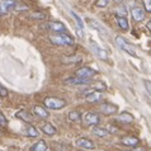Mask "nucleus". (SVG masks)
<instances>
[{
	"label": "nucleus",
	"mask_w": 151,
	"mask_h": 151,
	"mask_svg": "<svg viewBox=\"0 0 151 151\" xmlns=\"http://www.w3.org/2000/svg\"><path fill=\"white\" fill-rule=\"evenodd\" d=\"M48 40L52 42L53 45L57 46H71L74 45V38L66 33H56V35H51Z\"/></svg>",
	"instance_id": "nucleus-1"
},
{
	"label": "nucleus",
	"mask_w": 151,
	"mask_h": 151,
	"mask_svg": "<svg viewBox=\"0 0 151 151\" xmlns=\"http://www.w3.org/2000/svg\"><path fill=\"white\" fill-rule=\"evenodd\" d=\"M43 104L48 109H61V108L66 107V102L64 99L55 98V96H48L43 100Z\"/></svg>",
	"instance_id": "nucleus-2"
},
{
	"label": "nucleus",
	"mask_w": 151,
	"mask_h": 151,
	"mask_svg": "<svg viewBox=\"0 0 151 151\" xmlns=\"http://www.w3.org/2000/svg\"><path fill=\"white\" fill-rule=\"evenodd\" d=\"M116 43L119 46L121 50H123V51H124V52H127L128 55H131V56H136V51H135V48H133L132 46L129 45L128 42L123 38V37L117 36V37H116Z\"/></svg>",
	"instance_id": "nucleus-3"
},
{
	"label": "nucleus",
	"mask_w": 151,
	"mask_h": 151,
	"mask_svg": "<svg viewBox=\"0 0 151 151\" xmlns=\"http://www.w3.org/2000/svg\"><path fill=\"white\" fill-rule=\"evenodd\" d=\"M89 45H90L91 51H93V53H94L96 57H99L100 60H103V61H107V60H108V53L104 51V50L100 47V46L96 45L94 41H90V42H89Z\"/></svg>",
	"instance_id": "nucleus-4"
},
{
	"label": "nucleus",
	"mask_w": 151,
	"mask_h": 151,
	"mask_svg": "<svg viewBox=\"0 0 151 151\" xmlns=\"http://www.w3.org/2000/svg\"><path fill=\"white\" fill-rule=\"evenodd\" d=\"M96 75V71L91 68H86V66H84V68H80L78 71H76V76L79 78H83V79H91L93 76Z\"/></svg>",
	"instance_id": "nucleus-5"
},
{
	"label": "nucleus",
	"mask_w": 151,
	"mask_h": 151,
	"mask_svg": "<svg viewBox=\"0 0 151 151\" xmlns=\"http://www.w3.org/2000/svg\"><path fill=\"white\" fill-rule=\"evenodd\" d=\"M15 5H17L15 0H0V15L6 14Z\"/></svg>",
	"instance_id": "nucleus-6"
},
{
	"label": "nucleus",
	"mask_w": 151,
	"mask_h": 151,
	"mask_svg": "<svg viewBox=\"0 0 151 151\" xmlns=\"http://www.w3.org/2000/svg\"><path fill=\"white\" fill-rule=\"evenodd\" d=\"M117 111H118V107L114 106V104H112V103H102L100 104V112L106 116L116 114Z\"/></svg>",
	"instance_id": "nucleus-7"
},
{
	"label": "nucleus",
	"mask_w": 151,
	"mask_h": 151,
	"mask_svg": "<svg viewBox=\"0 0 151 151\" xmlns=\"http://www.w3.org/2000/svg\"><path fill=\"white\" fill-rule=\"evenodd\" d=\"M85 99L88 103H100L104 99V95L100 91H90L89 94H86Z\"/></svg>",
	"instance_id": "nucleus-8"
},
{
	"label": "nucleus",
	"mask_w": 151,
	"mask_h": 151,
	"mask_svg": "<svg viewBox=\"0 0 151 151\" xmlns=\"http://www.w3.org/2000/svg\"><path fill=\"white\" fill-rule=\"evenodd\" d=\"M47 27L55 33H66V31H68L66 26L61 22H50L47 24Z\"/></svg>",
	"instance_id": "nucleus-9"
},
{
	"label": "nucleus",
	"mask_w": 151,
	"mask_h": 151,
	"mask_svg": "<svg viewBox=\"0 0 151 151\" xmlns=\"http://www.w3.org/2000/svg\"><path fill=\"white\" fill-rule=\"evenodd\" d=\"M76 145L79 146V147L85 149V150H93V149H95V145L89 140V138H85V137L78 138V140H76Z\"/></svg>",
	"instance_id": "nucleus-10"
},
{
	"label": "nucleus",
	"mask_w": 151,
	"mask_h": 151,
	"mask_svg": "<svg viewBox=\"0 0 151 151\" xmlns=\"http://www.w3.org/2000/svg\"><path fill=\"white\" fill-rule=\"evenodd\" d=\"M121 144L124 145V146H129V147H135L140 144V140L137 137H133V136H126L121 140Z\"/></svg>",
	"instance_id": "nucleus-11"
},
{
	"label": "nucleus",
	"mask_w": 151,
	"mask_h": 151,
	"mask_svg": "<svg viewBox=\"0 0 151 151\" xmlns=\"http://www.w3.org/2000/svg\"><path fill=\"white\" fill-rule=\"evenodd\" d=\"M68 85H85V84H89L90 80L88 79H83V78H79V76H75V78H69L68 80L65 81Z\"/></svg>",
	"instance_id": "nucleus-12"
},
{
	"label": "nucleus",
	"mask_w": 151,
	"mask_h": 151,
	"mask_svg": "<svg viewBox=\"0 0 151 151\" xmlns=\"http://www.w3.org/2000/svg\"><path fill=\"white\" fill-rule=\"evenodd\" d=\"M85 122H86V124L94 126V127H95V126L100 122V117L98 114H95V113H86Z\"/></svg>",
	"instance_id": "nucleus-13"
},
{
	"label": "nucleus",
	"mask_w": 151,
	"mask_h": 151,
	"mask_svg": "<svg viewBox=\"0 0 151 151\" xmlns=\"http://www.w3.org/2000/svg\"><path fill=\"white\" fill-rule=\"evenodd\" d=\"M131 15H132V18L136 20V22H140V20L144 19V17H145V10L142 9V8L140 6H136V8H133V9L131 10Z\"/></svg>",
	"instance_id": "nucleus-14"
},
{
	"label": "nucleus",
	"mask_w": 151,
	"mask_h": 151,
	"mask_svg": "<svg viewBox=\"0 0 151 151\" xmlns=\"http://www.w3.org/2000/svg\"><path fill=\"white\" fill-rule=\"evenodd\" d=\"M15 117H17V118H19V119H22V121H24L26 123H29V124H31L32 121H33L32 116L29 114L27 111H19V112H17L15 113Z\"/></svg>",
	"instance_id": "nucleus-15"
},
{
	"label": "nucleus",
	"mask_w": 151,
	"mask_h": 151,
	"mask_svg": "<svg viewBox=\"0 0 151 151\" xmlns=\"http://www.w3.org/2000/svg\"><path fill=\"white\" fill-rule=\"evenodd\" d=\"M117 121H119V122H122V123H131V122H133V116L128 112H122L117 117Z\"/></svg>",
	"instance_id": "nucleus-16"
},
{
	"label": "nucleus",
	"mask_w": 151,
	"mask_h": 151,
	"mask_svg": "<svg viewBox=\"0 0 151 151\" xmlns=\"http://www.w3.org/2000/svg\"><path fill=\"white\" fill-rule=\"evenodd\" d=\"M42 132L45 133V135H47V136H53V135H56V127L53 124L51 123H46L42 126Z\"/></svg>",
	"instance_id": "nucleus-17"
},
{
	"label": "nucleus",
	"mask_w": 151,
	"mask_h": 151,
	"mask_svg": "<svg viewBox=\"0 0 151 151\" xmlns=\"http://www.w3.org/2000/svg\"><path fill=\"white\" fill-rule=\"evenodd\" d=\"M116 20H117V24L118 27L122 29V31H128L129 28V24H128V20L123 18V17H116Z\"/></svg>",
	"instance_id": "nucleus-18"
},
{
	"label": "nucleus",
	"mask_w": 151,
	"mask_h": 151,
	"mask_svg": "<svg viewBox=\"0 0 151 151\" xmlns=\"http://www.w3.org/2000/svg\"><path fill=\"white\" fill-rule=\"evenodd\" d=\"M88 22H89V26H90L91 28L96 29V31L100 32L102 35H106V33H107V32H106V29H104V27H103L99 22H96V20H94V19H89Z\"/></svg>",
	"instance_id": "nucleus-19"
},
{
	"label": "nucleus",
	"mask_w": 151,
	"mask_h": 151,
	"mask_svg": "<svg viewBox=\"0 0 151 151\" xmlns=\"http://www.w3.org/2000/svg\"><path fill=\"white\" fill-rule=\"evenodd\" d=\"M33 113H35L36 116H38L40 118H48V112L45 111L43 108L40 107V106H36L33 108Z\"/></svg>",
	"instance_id": "nucleus-20"
},
{
	"label": "nucleus",
	"mask_w": 151,
	"mask_h": 151,
	"mask_svg": "<svg viewBox=\"0 0 151 151\" xmlns=\"http://www.w3.org/2000/svg\"><path fill=\"white\" fill-rule=\"evenodd\" d=\"M31 151H47V145L43 140H40L37 144H35L31 147Z\"/></svg>",
	"instance_id": "nucleus-21"
},
{
	"label": "nucleus",
	"mask_w": 151,
	"mask_h": 151,
	"mask_svg": "<svg viewBox=\"0 0 151 151\" xmlns=\"http://www.w3.org/2000/svg\"><path fill=\"white\" fill-rule=\"evenodd\" d=\"M91 132H93V135H95V136H98V137H104V136H107L108 132L106 128H102V127H93V129H91Z\"/></svg>",
	"instance_id": "nucleus-22"
},
{
	"label": "nucleus",
	"mask_w": 151,
	"mask_h": 151,
	"mask_svg": "<svg viewBox=\"0 0 151 151\" xmlns=\"http://www.w3.org/2000/svg\"><path fill=\"white\" fill-rule=\"evenodd\" d=\"M69 119L71 121V122H80L81 121V114L80 112L78 111H71L69 113Z\"/></svg>",
	"instance_id": "nucleus-23"
},
{
	"label": "nucleus",
	"mask_w": 151,
	"mask_h": 151,
	"mask_svg": "<svg viewBox=\"0 0 151 151\" xmlns=\"http://www.w3.org/2000/svg\"><path fill=\"white\" fill-rule=\"evenodd\" d=\"M65 62V64H68V62H70V64H78V62L81 61V56L79 55H75V56H69V57H64V60H62Z\"/></svg>",
	"instance_id": "nucleus-24"
},
{
	"label": "nucleus",
	"mask_w": 151,
	"mask_h": 151,
	"mask_svg": "<svg viewBox=\"0 0 151 151\" xmlns=\"http://www.w3.org/2000/svg\"><path fill=\"white\" fill-rule=\"evenodd\" d=\"M70 14L73 15V18H74V20L76 22V24H78V28H80V29H84V23H83V19L79 17L75 12H70Z\"/></svg>",
	"instance_id": "nucleus-25"
},
{
	"label": "nucleus",
	"mask_w": 151,
	"mask_h": 151,
	"mask_svg": "<svg viewBox=\"0 0 151 151\" xmlns=\"http://www.w3.org/2000/svg\"><path fill=\"white\" fill-rule=\"evenodd\" d=\"M26 131H27V135L29 137H37V136H38V131H37L36 127H33L32 124L28 126V127L26 128Z\"/></svg>",
	"instance_id": "nucleus-26"
},
{
	"label": "nucleus",
	"mask_w": 151,
	"mask_h": 151,
	"mask_svg": "<svg viewBox=\"0 0 151 151\" xmlns=\"http://www.w3.org/2000/svg\"><path fill=\"white\" fill-rule=\"evenodd\" d=\"M126 15H127V10H126L124 6H121L117 9V17H123V18H126Z\"/></svg>",
	"instance_id": "nucleus-27"
},
{
	"label": "nucleus",
	"mask_w": 151,
	"mask_h": 151,
	"mask_svg": "<svg viewBox=\"0 0 151 151\" xmlns=\"http://www.w3.org/2000/svg\"><path fill=\"white\" fill-rule=\"evenodd\" d=\"M31 18H33V19H45L46 14L45 13H33V14H31Z\"/></svg>",
	"instance_id": "nucleus-28"
},
{
	"label": "nucleus",
	"mask_w": 151,
	"mask_h": 151,
	"mask_svg": "<svg viewBox=\"0 0 151 151\" xmlns=\"http://www.w3.org/2000/svg\"><path fill=\"white\" fill-rule=\"evenodd\" d=\"M56 150L57 151H70L71 147L69 145H57L56 146Z\"/></svg>",
	"instance_id": "nucleus-29"
},
{
	"label": "nucleus",
	"mask_w": 151,
	"mask_h": 151,
	"mask_svg": "<svg viewBox=\"0 0 151 151\" xmlns=\"http://www.w3.org/2000/svg\"><path fill=\"white\" fill-rule=\"evenodd\" d=\"M144 9L151 13V0H144Z\"/></svg>",
	"instance_id": "nucleus-30"
},
{
	"label": "nucleus",
	"mask_w": 151,
	"mask_h": 151,
	"mask_svg": "<svg viewBox=\"0 0 151 151\" xmlns=\"http://www.w3.org/2000/svg\"><path fill=\"white\" fill-rule=\"evenodd\" d=\"M109 0H96V6H100V8H104L108 5Z\"/></svg>",
	"instance_id": "nucleus-31"
},
{
	"label": "nucleus",
	"mask_w": 151,
	"mask_h": 151,
	"mask_svg": "<svg viewBox=\"0 0 151 151\" xmlns=\"http://www.w3.org/2000/svg\"><path fill=\"white\" fill-rule=\"evenodd\" d=\"M145 88H146V90H147V93L149 95H151V81L150 80H145Z\"/></svg>",
	"instance_id": "nucleus-32"
},
{
	"label": "nucleus",
	"mask_w": 151,
	"mask_h": 151,
	"mask_svg": "<svg viewBox=\"0 0 151 151\" xmlns=\"http://www.w3.org/2000/svg\"><path fill=\"white\" fill-rule=\"evenodd\" d=\"M94 89H96V90H106V85H104L103 83H98V84H95L94 85Z\"/></svg>",
	"instance_id": "nucleus-33"
},
{
	"label": "nucleus",
	"mask_w": 151,
	"mask_h": 151,
	"mask_svg": "<svg viewBox=\"0 0 151 151\" xmlns=\"http://www.w3.org/2000/svg\"><path fill=\"white\" fill-rule=\"evenodd\" d=\"M0 126H6V118L1 112H0Z\"/></svg>",
	"instance_id": "nucleus-34"
},
{
	"label": "nucleus",
	"mask_w": 151,
	"mask_h": 151,
	"mask_svg": "<svg viewBox=\"0 0 151 151\" xmlns=\"http://www.w3.org/2000/svg\"><path fill=\"white\" fill-rule=\"evenodd\" d=\"M6 95H8V90L3 85H0V96H3L4 98V96H6Z\"/></svg>",
	"instance_id": "nucleus-35"
},
{
	"label": "nucleus",
	"mask_w": 151,
	"mask_h": 151,
	"mask_svg": "<svg viewBox=\"0 0 151 151\" xmlns=\"http://www.w3.org/2000/svg\"><path fill=\"white\" fill-rule=\"evenodd\" d=\"M76 33H78V36H79V37H80V38H83V37H84L83 29H80V28H76Z\"/></svg>",
	"instance_id": "nucleus-36"
},
{
	"label": "nucleus",
	"mask_w": 151,
	"mask_h": 151,
	"mask_svg": "<svg viewBox=\"0 0 151 151\" xmlns=\"http://www.w3.org/2000/svg\"><path fill=\"white\" fill-rule=\"evenodd\" d=\"M147 28L151 31V20H150V22H147Z\"/></svg>",
	"instance_id": "nucleus-37"
},
{
	"label": "nucleus",
	"mask_w": 151,
	"mask_h": 151,
	"mask_svg": "<svg viewBox=\"0 0 151 151\" xmlns=\"http://www.w3.org/2000/svg\"><path fill=\"white\" fill-rule=\"evenodd\" d=\"M113 1H117V3H118V1H122V0H113Z\"/></svg>",
	"instance_id": "nucleus-38"
}]
</instances>
